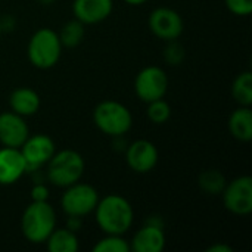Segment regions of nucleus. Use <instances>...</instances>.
I'll list each match as a JSON object with an SVG mask.
<instances>
[{
  "instance_id": "obj_1",
  "label": "nucleus",
  "mask_w": 252,
  "mask_h": 252,
  "mask_svg": "<svg viewBox=\"0 0 252 252\" xmlns=\"http://www.w3.org/2000/svg\"><path fill=\"white\" fill-rule=\"evenodd\" d=\"M93 213L99 229L105 235H124L131 229L134 220L131 204L117 193L106 195L102 199L99 198Z\"/></svg>"
},
{
  "instance_id": "obj_26",
  "label": "nucleus",
  "mask_w": 252,
  "mask_h": 252,
  "mask_svg": "<svg viewBox=\"0 0 252 252\" xmlns=\"http://www.w3.org/2000/svg\"><path fill=\"white\" fill-rule=\"evenodd\" d=\"M49 199V189L43 183H37L31 189V201L34 202H44Z\"/></svg>"
},
{
  "instance_id": "obj_15",
  "label": "nucleus",
  "mask_w": 252,
  "mask_h": 252,
  "mask_svg": "<svg viewBox=\"0 0 252 252\" xmlns=\"http://www.w3.org/2000/svg\"><path fill=\"white\" fill-rule=\"evenodd\" d=\"M131 251L136 252H162L165 248V233L161 223L148 221L142 229L136 232L130 242Z\"/></svg>"
},
{
  "instance_id": "obj_13",
  "label": "nucleus",
  "mask_w": 252,
  "mask_h": 252,
  "mask_svg": "<svg viewBox=\"0 0 252 252\" xmlns=\"http://www.w3.org/2000/svg\"><path fill=\"white\" fill-rule=\"evenodd\" d=\"M28 173L25 159L18 148L1 146L0 149V185L10 186Z\"/></svg>"
},
{
  "instance_id": "obj_18",
  "label": "nucleus",
  "mask_w": 252,
  "mask_h": 252,
  "mask_svg": "<svg viewBox=\"0 0 252 252\" xmlns=\"http://www.w3.org/2000/svg\"><path fill=\"white\" fill-rule=\"evenodd\" d=\"M46 248L50 252H77L80 250V242L75 232L65 229H55L46 239Z\"/></svg>"
},
{
  "instance_id": "obj_5",
  "label": "nucleus",
  "mask_w": 252,
  "mask_h": 252,
  "mask_svg": "<svg viewBox=\"0 0 252 252\" xmlns=\"http://www.w3.org/2000/svg\"><path fill=\"white\" fill-rule=\"evenodd\" d=\"M93 123L103 134L121 137L130 131L133 126V115L121 102L103 100L97 103L93 111Z\"/></svg>"
},
{
  "instance_id": "obj_7",
  "label": "nucleus",
  "mask_w": 252,
  "mask_h": 252,
  "mask_svg": "<svg viewBox=\"0 0 252 252\" xmlns=\"http://www.w3.org/2000/svg\"><path fill=\"white\" fill-rule=\"evenodd\" d=\"M168 90V75L161 66H146L134 78V92L137 97L149 103L157 99H162Z\"/></svg>"
},
{
  "instance_id": "obj_16",
  "label": "nucleus",
  "mask_w": 252,
  "mask_h": 252,
  "mask_svg": "<svg viewBox=\"0 0 252 252\" xmlns=\"http://www.w3.org/2000/svg\"><path fill=\"white\" fill-rule=\"evenodd\" d=\"M41 105L40 96L30 87H18L9 96L10 111L21 117H31L38 112Z\"/></svg>"
},
{
  "instance_id": "obj_8",
  "label": "nucleus",
  "mask_w": 252,
  "mask_h": 252,
  "mask_svg": "<svg viewBox=\"0 0 252 252\" xmlns=\"http://www.w3.org/2000/svg\"><path fill=\"white\" fill-rule=\"evenodd\" d=\"M223 205L235 216H248L252 211V177L239 176L226 183L223 192Z\"/></svg>"
},
{
  "instance_id": "obj_24",
  "label": "nucleus",
  "mask_w": 252,
  "mask_h": 252,
  "mask_svg": "<svg viewBox=\"0 0 252 252\" xmlns=\"http://www.w3.org/2000/svg\"><path fill=\"white\" fill-rule=\"evenodd\" d=\"M224 4L238 16H248L252 12V0H224Z\"/></svg>"
},
{
  "instance_id": "obj_4",
  "label": "nucleus",
  "mask_w": 252,
  "mask_h": 252,
  "mask_svg": "<svg viewBox=\"0 0 252 252\" xmlns=\"http://www.w3.org/2000/svg\"><path fill=\"white\" fill-rule=\"evenodd\" d=\"M62 43L59 35L52 28L37 30L27 46V56L32 66L38 69L53 68L62 55Z\"/></svg>"
},
{
  "instance_id": "obj_27",
  "label": "nucleus",
  "mask_w": 252,
  "mask_h": 252,
  "mask_svg": "<svg viewBox=\"0 0 252 252\" xmlns=\"http://www.w3.org/2000/svg\"><path fill=\"white\" fill-rule=\"evenodd\" d=\"M233 248L230 245H226V244H216L213 247H210L207 252H232Z\"/></svg>"
},
{
  "instance_id": "obj_2",
  "label": "nucleus",
  "mask_w": 252,
  "mask_h": 252,
  "mask_svg": "<svg viewBox=\"0 0 252 252\" xmlns=\"http://www.w3.org/2000/svg\"><path fill=\"white\" fill-rule=\"evenodd\" d=\"M56 229V213L53 207L44 202H34L24 210L21 217V232L31 244H44L49 235Z\"/></svg>"
},
{
  "instance_id": "obj_25",
  "label": "nucleus",
  "mask_w": 252,
  "mask_h": 252,
  "mask_svg": "<svg viewBox=\"0 0 252 252\" xmlns=\"http://www.w3.org/2000/svg\"><path fill=\"white\" fill-rule=\"evenodd\" d=\"M168 47L165 49V61L171 65H177L183 61L185 58V50L180 44L176 43V40L168 41Z\"/></svg>"
},
{
  "instance_id": "obj_29",
  "label": "nucleus",
  "mask_w": 252,
  "mask_h": 252,
  "mask_svg": "<svg viewBox=\"0 0 252 252\" xmlns=\"http://www.w3.org/2000/svg\"><path fill=\"white\" fill-rule=\"evenodd\" d=\"M1 31H3V27H1V22H0V35H1Z\"/></svg>"
},
{
  "instance_id": "obj_19",
  "label": "nucleus",
  "mask_w": 252,
  "mask_h": 252,
  "mask_svg": "<svg viewBox=\"0 0 252 252\" xmlns=\"http://www.w3.org/2000/svg\"><path fill=\"white\" fill-rule=\"evenodd\" d=\"M233 99L239 106H251L252 105V72L244 71L241 72L232 86Z\"/></svg>"
},
{
  "instance_id": "obj_6",
  "label": "nucleus",
  "mask_w": 252,
  "mask_h": 252,
  "mask_svg": "<svg viewBox=\"0 0 252 252\" xmlns=\"http://www.w3.org/2000/svg\"><path fill=\"white\" fill-rule=\"evenodd\" d=\"M99 202L97 190L87 183H74L65 188V192L61 196V207L68 217L83 219L87 214H92Z\"/></svg>"
},
{
  "instance_id": "obj_14",
  "label": "nucleus",
  "mask_w": 252,
  "mask_h": 252,
  "mask_svg": "<svg viewBox=\"0 0 252 252\" xmlns=\"http://www.w3.org/2000/svg\"><path fill=\"white\" fill-rule=\"evenodd\" d=\"M114 10L112 0H74L72 13L84 25L99 24L111 16Z\"/></svg>"
},
{
  "instance_id": "obj_28",
  "label": "nucleus",
  "mask_w": 252,
  "mask_h": 252,
  "mask_svg": "<svg viewBox=\"0 0 252 252\" xmlns=\"http://www.w3.org/2000/svg\"><path fill=\"white\" fill-rule=\"evenodd\" d=\"M123 1H126V3L130 4V6H140V4L146 3L148 0H123Z\"/></svg>"
},
{
  "instance_id": "obj_9",
  "label": "nucleus",
  "mask_w": 252,
  "mask_h": 252,
  "mask_svg": "<svg viewBox=\"0 0 252 252\" xmlns=\"http://www.w3.org/2000/svg\"><path fill=\"white\" fill-rule=\"evenodd\" d=\"M148 24L152 34L165 41L177 40L185 30V22L182 15L170 7L154 9L149 15Z\"/></svg>"
},
{
  "instance_id": "obj_21",
  "label": "nucleus",
  "mask_w": 252,
  "mask_h": 252,
  "mask_svg": "<svg viewBox=\"0 0 252 252\" xmlns=\"http://www.w3.org/2000/svg\"><path fill=\"white\" fill-rule=\"evenodd\" d=\"M226 179L219 170H207L199 176V188L202 192L208 195H221L224 186H226Z\"/></svg>"
},
{
  "instance_id": "obj_23",
  "label": "nucleus",
  "mask_w": 252,
  "mask_h": 252,
  "mask_svg": "<svg viewBox=\"0 0 252 252\" xmlns=\"http://www.w3.org/2000/svg\"><path fill=\"white\" fill-rule=\"evenodd\" d=\"M148 118L154 123V124H164L170 120L171 117V106L167 100L162 99H157L148 103Z\"/></svg>"
},
{
  "instance_id": "obj_20",
  "label": "nucleus",
  "mask_w": 252,
  "mask_h": 252,
  "mask_svg": "<svg viewBox=\"0 0 252 252\" xmlns=\"http://www.w3.org/2000/svg\"><path fill=\"white\" fill-rule=\"evenodd\" d=\"M84 27L86 25L81 21L75 19V18L68 21L62 27V30L58 32L62 46L63 47H77L83 41V38H84V34H86V28Z\"/></svg>"
},
{
  "instance_id": "obj_10",
  "label": "nucleus",
  "mask_w": 252,
  "mask_h": 252,
  "mask_svg": "<svg viewBox=\"0 0 252 252\" xmlns=\"http://www.w3.org/2000/svg\"><path fill=\"white\" fill-rule=\"evenodd\" d=\"M19 151L25 159L27 171H35L49 162V159L56 152V146L50 136L38 133L28 136Z\"/></svg>"
},
{
  "instance_id": "obj_3",
  "label": "nucleus",
  "mask_w": 252,
  "mask_h": 252,
  "mask_svg": "<svg viewBox=\"0 0 252 252\" xmlns=\"http://www.w3.org/2000/svg\"><path fill=\"white\" fill-rule=\"evenodd\" d=\"M46 165L49 182L53 186L62 189L80 182L86 168L84 158L72 149L55 152Z\"/></svg>"
},
{
  "instance_id": "obj_17",
  "label": "nucleus",
  "mask_w": 252,
  "mask_h": 252,
  "mask_svg": "<svg viewBox=\"0 0 252 252\" xmlns=\"http://www.w3.org/2000/svg\"><path fill=\"white\" fill-rule=\"evenodd\" d=\"M230 134L239 142H250L252 139L251 106H239L229 118Z\"/></svg>"
},
{
  "instance_id": "obj_12",
  "label": "nucleus",
  "mask_w": 252,
  "mask_h": 252,
  "mask_svg": "<svg viewBox=\"0 0 252 252\" xmlns=\"http://www.w3.org/2000/svg\"><path fill=\"white\" fill-rule=\"evenodd\" d=\"M30 136L28 124L24 117L6 111L0 114V145L7 148H21Z\"/></svg>"
},
{
  "instance_id": "obj_22",
  "label": "nucleus",
  "mask_w": 252,
  "mask_h": 252,
  "mask_svg": "<svg viewBox=\"0 0 252 252\" xmlns=\"http://www.w3.org/2000/svg\"><path fill=\"white\" fill-rule=\"evenodd\" d=\"M130 242L123 235H106L93 247V252H130Z\"/></svg>"
},
{
  "instance_id": "obj_11",
  "label": "nucleus",
  "mask_w": 252,
  "mask_h": 252,
  "mask_svg": "<svg viewBox=\"0 0 252 252\" xmlns=\"http://www.w3.org/2000/svg\"><path fill=\"white\" fill-rule=\"evenodd\" d=\"M126 161L134 173L146 174L152 171L158 164V149L152 142L146 139L134 140L127 148Z\"/></svg>"
}]
</instances>
